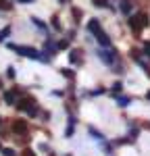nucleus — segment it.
Wrapping results in <instances>:
<instances>
[{"mask_svg":"<svg viewBox=\"0 0 150 156\" xmlns=\"http://www.w3.org/2000/svg\"><path fill=\"white\" fill-rule=\"evenodd\" d=\"M50 25H52L56 31H62V25H61V19H59V15H52V19H50Z\"/></svg>","mask_w":150,"mask_h":156,"instance_id":"nucleus-16","label":"nucleus"},{"mask_svg":"<svg viewBox=\"0 0 150 156\" xmlns=\"http://www.w3.org/2000/svg\"><path fill=\"white\" fill-rule=\"evenodd\" d=\"M67 156H71V154H67Z\"/></svg>","mask_w":150,"mask_h":156,"instance_id":"nucleus-33","label":"nucleus"},{"mask_svg":"<svg viewBox=\"0 0 150 156\" xmlns=\"http://www.w3.org/2000/svg\"><path fill=\"white\" fill-rule=\"evenodd\" d=\"M131 11H134V2L131 0H121L119 2V12H123V15H131Z\"/></svg>","mask_w":150,"mask_h":156,"instance_id":"nucleus-10","label":"nucleus"},{"mask_svg":"<svg viewBox=\"0 0 150 156\" xmlns=\"http://www.w3.org/2000/svg\"><path fill=\"white\" fill-rule=\"evenodd\" d=\"M98 58L104 62V65H115L117 62V50L112 48H100L98 50Z\"/></svg>","mask_w":150,"mask_h":156,"instance_id":"nucleus-4","label":"nucleus"},{"mask_svg":"<svg viewBox=\"0 0 150 156\" xmlns=\"http://www.w3.org/2000/svg\"><path fill=\"white\" fill-rule=\"evenodd\" d=\"M146 98H148V100H150V90H148V92H146Z\"/></svg>","mask_w":150,"mask_h":156,"instance_id":"nucleus-29","label":"nucleus"},{"mask_svg":"<svg viewBox=\"0 0 150 156\" xmlns=\"http://www.w3.org/2000/svg\"><path fill=\"white\" fill-rule=\"evenodd\" d=\"M2 123H4V117H0V125H2Z\"/></svg>","mask_w":150,"mask_h":156,"instance_id":"nucleus-30","label":"nucleus"},{"mask_svg":"<svg viewBox=\"0 0 150 156\" xmlns=\"http://www.w3.org/2000/svg\"><path fill=\"white\" fill-rule=\"evenodd\" d=\"M69 62H71V65H81V62H84V50L81 48L69 50Z\"/></svg>","mask_w":150,"mask_h":156,"instance_id":"nucleus-8","label":"nucleus"},{"mask_svg":"<svg viewBox=\"0 0 150 156\" xmlns=\"http://www.w3.org/2000/svg\"><path fill=\"white\" fill-rule=\"evenodd\" d=\"M71 11H73V17H75V23H79V21H81V11H79V9H77V6H73V9H71Z\"/></svg>","mask_w":150,"mask_h":156,"instance_id":"nucleus-21","label":"nucleus"},{"mask_svg":"<svg viewBox=\"0 0 150 156\" xmlns=\"http://www.w3.org/2000/svg\"><path fill=\"white\" fill-rule=\"evenodd\" d=\"M127 23H129V29H131L134 34H140L142 29H146L150 25V19H148L146 12H136V15H129Z\"/></svg>","mask_w":150,"mask_h":156,"instance_id":"nucleus-3","label":"nucleus"},{"mask_svg":"<svg viewBox=\"0 0 150 156\" xmlns=\"http://www.w3.org/2000/svg\"><path fill=\"white\" fill-rule=\"evenodd\" d=\"M59 4H67V0H59Z\"/></svg>","mask_w":150,"mask_h":156,"instance_id":"nucleus-28","label":"nucleus"},{"mask_svg":"<svg viewBox=\"0 0 150 156\" xmlns=\"http://www.w3.org/2000/svg\"><path fill=\"white\" fill-rule=\"evenodd\" d=\"M11 131L15 133V135H27L29 125H27V121H25V119H15L11 123Z\"/></svg>","mask_w":150,"mask_h":156,"instance_id":"nucleus-5","label":"nucleus"},{"mask_svg":"<svg viewBox=\"0 0 150 156\" xmlns=\"http://www.w3.org/2000/svg\"><path fill=\"white\" fill-rule=\"evenodd\" d=\"M92 2H94L96 9H112V4L109 0H92Z\"/></svg>","mask_w":150,"mask_h":156,"instance_id":"nucleus-15","label":"nucleus"},{"mask_svg":"<svg viewBox=\"0 0 150 156\" xmlns=\"http://www.w3.org/2000/svg\"><path fill=\"white\" fill-rule=\"evenodd\" d=\"M0 90H2V81H0Z\"/></svg>","mask_w":150,"mask_h":156,"instance_id":"nucleus-31","label":"nucleus"},{"mask_svg":"<svg viewBox=\"0 0 150 156\" xmlns=\"http://www.w3.org/2000/svg\"><path fill=\"white\" fill-rule=\"evenodd\" d=\"M19 94H21V90L19 87H11V90H6L2 98H4V104H9V106H15L17 104V100H19Z\"/></svg>","mask_w":150,"mask_h":156,"instance_id":"nucleus-6","label":"nucleus"},{"mask_svg":"<svg viewBox=\"0 0 150 156\" xmlns=\"http://www.w3.org/2000/svg\"><path fill=\"white\" fill-rule=\"evenodd\" d=\"M75 123H77V119H75V117H69V125H67V129H65V137H73Z\"/></svg>","mask_w":150,"mask_h":156,"instance_id":"nucleus-12","label":"nucleus"},{"mask_svg":"<svg viewBox=\"0 0 150 156\" xmlns=\"http://www.w3.org/2000/svg\"><path fill=\"white\" fill-rule=\"evenodd\" d=\"M19 4H31V2H36V0H17Z\"/></svg>","mask_w":150,"mask_h":156,"instance_id":"nucleus-27","label":"nucleus"},{"mask_svg":"<svg viewBox=\"0 0 150 156\" xmlns=\"http://www.w3.org/2000/svg\"><path fill=\"white\" fill-rule=\"evenodd\" d=\"M15 106H17V110H21V112H27L29 117H38V115H40V106L36 104V100H34L31 96L19 98Z\"/></svg>","mask_w":150,"mask_h":156,"instance_id":"nucleus-2","label":"nucleus"},{"mask_svg":"<svg viewBox=\"0 0 150 156\" xmlns=\"http://www.w3.org/2000/svg\"><path fill=\"white\" fill-rule=\"evenodd\" d=\"M142 52H144V56H146V58L150 60V42H146V44H144V48H142Z\"/></svg>","mask_w":150,"mask_h":156,"instance_id":"nucleus-22","label":"nucleus"},{"mask_svg":"<svg viewBox=\"0 0 150 156\" xmlns=\"http://www.w3.org/2000/svg\"><path fill=\"white\" fill-rule=\"evenodd\" d=\"M9 50H12L15 54L19 56H25V58H31V60H42V62H48V56L42 54L40 50H36L34 46H25V44H9Z\"/></svg>","mask_w":150,"mask_h":156,"instance_id":"nucleus-1","label":"nucleus"},{"mask_svg":"<svg viewBox=\"0 0 150 156\" xmlns=\"http://www.w3.org/2000/svg\"><path fill=\"white\" fill-rule=\"evenodd\" d=\"M56 44H54V42H52V40H46V42H44V54H46V56H54V54H56Z\"/></svg>","mask_w":150,"mask_h":156,"instance_id":"nucleus-11","label":"nucleus"},{"mask_svg":"<svg viewBox=\"0 0 150 156\" xmlns=\"http://www.w3.org/2000/svg\"><path fill=\"white\" fill-rule=\"evenodd\" d=\"M67 46H69V40H61V42H56V48H59V50H65Z\"/></svg>","mask_w":150,"mask_h":156,"instance_id":"nucleus-23","label":"nucleus"},{"mask_svg":"<svg viewBox=\"0 0 150 156\" xmlns=\"http://www.w3.org/2000/svg\"><path fill=\"white\" fill-rule=\"evenodd\" d=\"M129 102H131V98H127V96H117V104H119V106H129Z\"/></svg>","mask_w":150,"mask_h":156,"instance_id":"nucleus-17","label":"nucleus"},{"mask_svg":"<svg viewBox=\"0 0 150 156\" xmlns=\"http://www.w3.org/2000/svg\"><path fill=\"white\" fill-rule=\"evenodd\" d=\"M11 31H12V27H11V25H4V27L0 29V42H4L6 37L11 36Z\"/></svg>","mask_w":150,"mask_h":156,"instance_id":"nucleus-14","label":"nucleus"},{"mask_svg":"<svg viewBox=\"0 0 150 156\" xmlns=\"http://www.w3.org/2000/svg\"><path fill=\"white\" fill-rule=\"evenodd\" d=\"M9 77H15V67H9V71H6Z\"/></svg>","mask_w":150,"mask_h":156,"instance_id":"nucleus-26","label":"nucleus"},{"mask_svg":"<svg viewBox=\"0 0 150 156\" xmlns=\"http://www.w3.org/2000/svg\"><path fill=\"white\" fill-rule=\"evenodd\" d=\"M0 154H4V156H19L12 148H2V150H0Z\"/></svg>","mask_w":150,"mask_h":156,"instance_id":"nucleus-20","label":"nucleus"},{"mask_svg":"<svg viewBox=\"0 0 150 156\" xmlns=\"http://www.w3.org/2000/svg\"><path fill=\"white\" fill-rule=\"evenodd\" d=\"M31 25H34L36 29H40L42 34H46V31H48V27H46V23H44V21H40L38 17H31Z\"/></svg>","mask_w":150,"mask_h":156,"instance_id":"nucleus-13","label":"nucleus"},{"mask_svg":"<svg viewBox=\"0 0 150 156\" xmlns=\"http://www.w3.org/2000/svg\"><path fill=\"white\" fill-rule=\"evenodd\" d=\"M61 73L65 75V77H69V79H73V77H75V73H73V71H67V69H62Z\"/></svg>","mask_w":150,"mask_h":156,"instance_id":"nucleus-25","label":"nucleus"},{"mask_svg":"<svg viewBox=\"0 0 150 156\" xmlns=\"http://www.w3.org/2000/svg\"><path fill=\"white\" fill-rule=\"evenodd\" d=\"M0 150H2V144H0Z\"/></svg>","mask_w":150,"mask_h":156,"instance_id":"nucleus-32","label":"nucleus"},{"mask_svg":"<svg viewBox=\"0 0 150 156\" xmlns=\"http://www.w3.org/2000/svg\"><path fill=\"white\" fill-rule=\"evenodd\" d=\"M86 29L90 31V34H92V36H96L100 29H102V25H100V19H90V21L86 23Z\"/></svg>","mask_w":150,"mask_h":156,"instance_id":"nucleus-9","label":"nucleus"},{"mask_svg":"<svg viewBox=\"0 0 150 156\" xmlns=\"http://www.w3.org/2000/svg\"><path fill=\"white\" fill-rule=\"evenodd\" d=\"M94 37H96V42L100 44V48H111V46H112L111 37H109V34H106L104 29H100V31H98V34H96Z\"/></svg>","mask_w":150,"mask_h":156,"instance_id":"nucleus-7","label":"nucleus"},{"mask_svg":"<svg viewBox=\"0 0 150 156\" xmlns=\"http://www.w3.org/2000/svg\"><path fill=\"white\" fill-rule=\"evenodd\" d=\"M19 156H36V152H34L31 148H25V150H23V152H21Z\"/></svg>","mask_w":150,"mask_h":156,"instance_id":"nucleus-24","label":"nucleus"},{"mask_svg":"<svg viewBox=\"0 0 150 156\" xmlns=\"http://www.w3.org/2000/svg\"><path fill=\"white\" fill-rule=\"evenodd\" d=\"M88 129H90V133H92V137H94V140H102V142H104V135H102L98 129H94V127H88Z\"/></svg>","mask_w":150,"mask_h":156,"instance_id":"nucleus-18","label":"nucleus"},{"mask_svg":"<svg viewBox=\"0 0 150 156\" xmlns=\"http://www.w3.org/2000/svg\"><path fill=\"white\" fill-rule=\"evenodd\" d=\"M111 92H112V94H121V92H123V83H121V81H117V83H112Z\"/></svg>","mask_w":150,"mask_h":156,"instance_id":"nucleus-19","label":"nucleus"}]
</instances>
